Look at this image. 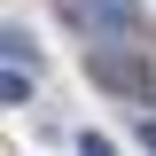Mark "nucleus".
I'll return each mask as SVG.
<instances>
[{
    "instance_id": "1",
    "label": "nucleus",
    "mask_w": 156,
    "mask_h": 156,
    "mask_svg": "<svg viewBox=\"0 0 156 156\" xmlns=\"http://www.w3.org/2000/svg\"><path fill=\"white\" fill-rule=\"evenodd\" d=\"M86 78H94L109 101H156V70H148V55H133V39L86 47Z\"/></svg>"
},
{
    "instance_id": "2",
    "label": "nucleus",
    "mask_w": 156,
    "mask_h": 156,
    "mask_svg": "<svg viewBox=\"0 0 156 156\" xmlns=\"http://www.w3.org/2000/svg\"><path fill=\"white\" fill-rule=\"evenodd\" d=\"M62 23H70L86 47H101V39H133V31H140V0H62Z\"/></svg>"
},
{
    "instance_id": "3",
    "label": "nucleus",
    "mask_w": 156,
    "mask_h": 156,
    "mask_svg": "<svg viewBox=\"0 0 156 156\" xmlns=\"http://www.w3.org/2000/svg\"><path fill=\"white\" fill-rule=\"evenodd\" d=\"M31 70H39V62H16V55H0V101H31Z\"/></svg>"
},
{
    "instance_id": "4",
    "label": "nucleus",
    "mask_w": 156,
    "mask_h": 156,
    "mask_svg": "<svg viewBox=\"0 0 156 156\" xmlns=\"http://www.w3.org/2000/svg\"><path fill=\"white\" fill-rule=\"evenodd\" d=\"M0 55H16V62H39V47H31V31H0Z\"/></svg>"
},
{
    "instance_id": "5",
    "label": "nucleus",
    "mask_w": 156,
    "mask_h": 156,
    "mask_svg": "<svg viewBox=\"0 0 156 156\" xmlns=\"http://www.w3.org/2000/svg\"><path fill=\"white\" fill-rule=\"evenodd\" d=\"M133 140H140V148H156V117H140V125H133Z\"/></svg>"
}]
</instances>
